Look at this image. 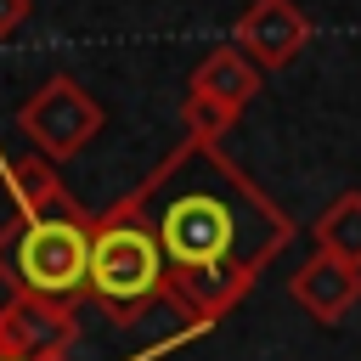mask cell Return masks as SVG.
Returning <instances> with one entry per match:
<instances>
[{
	"label": "cell",
	"instance_id": "obj_7",
	"mask_svg": "<svg viewBox=\"0 0 361 361\" xmlns=\"http://www.w3.org/2000/svg\"><path fill=\"white\" fill-rule=\"evenodd\" d=\"M17 237H23V214L0 226V282H6V293L17 288Z\"/></svg>",
	"mask_w": 361,
	"mask_h": 361
},
{
	"label": "cell",
	"instance_id": "obj_3",
	"mask_svg": "<svg viewBox=\"0 0 361 361\" xmlns=\"http://www.w3.org/2000/svg\"><path fill=\"white\" fill-rule=\"evenodd\" d=\"M17 288H34V293H51V299H68V305L79 293H90V220H85V209L34 214V220L23 214Z\"/></svg>",
	"mask_w": 361,
	"mask_h": 361
},
{
	"label": "cell",
	"instance_id": "obj_2",
	"mask_svg": "<svg viewBox=\"0 0 361 361\" xmlns=\"http://www.w3.org/2000/svg\"><path fill=\"white\" fill-rule=\"evenodd\" d=\"M164 293H169V254H164L158 226L147 220L141 197L130 192L118 209L90 220V299L107 316L135 322Z\"/></svg>",
	"mask_w": 361,
	"mask_h": 361
},
{
	"label": "cell",
	"instance_id": "obj_9",
	"mask_svg": "<svg viewBox=\"0 0 361 361\" xmlns=\"http://www.w3.org/2000/svg\"><path fill=\"white\" fill-rule=\"evenodd\" d=\"M0 361H28V355H11V350H0Z\"/></svg>",
	"mask_w": 361,
	"mask_h": 361
},
{
	"label": "cell",
	"instance_id": "obj_1",
	"mask_svg": "<svg viewBox=\"0 0 361 361\" xmlns=\"http://www.w3.org/2000/svg\"><path fill=\"white\" fill-rule=\"evenodd\" d=\"M135 197L169 254V293H180L192 316L226 305L288 237V220L214 152V141H186Z\"/></svg>",
	"mask_w": 361,
	"mask_h": 361
},
{
	"label": "cell",
	"instance_id": "obj_4",
	"mask_svg": "<svg viewBox=\"0 0 361 361\" xmlns=\"http://www.w3.org/2000/svg\"><path fill=\"white\" fill-rule=\"evenodd\" d=\"M17 130L45 152V158H73L96 130H102V107L73 85V79H45L23 107H17Z\"/></svg>",
	"mask_w": 361,
	"mask_h": 361
},
{
	"label": "cell",
	"instance_id": "obj_5",
	"mask_svg": "<svg viewBox=\"0 0 361 361\" xmlns=\"http://www.w3.org/2000/svg\"><path fill=\"white\" fill-rule=\"evenodd\" d=\"M68 344H73V305L68 299H51V293H34V288L6 293V305H0V350L45 361V355H62Z\"/></svg>",
	"mask_w": 361,
	"mask_h": 361
},
{
	"label": "cell",
	"instance_id": "obj_8",
	"mask_svg": "<svg viewBox=\"0 0 361 361\" xmlns=\"http://www.w3.org/2000/svg\"><path fill=\"white\" fill-rule=\"evenodd\" d=\"M28 11H34V0H0V39H11L28 23Z\"/></svg>",
	"mask_w": 361,
	"mask_h": 361
},
{
	"label": "cell",
	"instance_id": "obj_6",
	"mask_svg": "<svg viewBox=\"0 0 361 361\" xmlns=\"http://www.w3.org/2000/svg\"><path fill=\"white\" fill-rule=\"evenodd\" d=\"M56 158H45V152H34V158H11L6 147H0V186L11 192V203H17V214H73L79 203L68 197V186L56 180V169H51Z\"/></svg>",
	"mask_w": 361,
	"mask_h": 361
}]
</instances>
